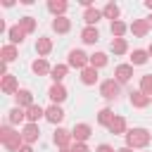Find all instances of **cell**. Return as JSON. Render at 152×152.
<instances>
[{
  "label": "cell",
  "mask_w": 152,
  "mask_h": 152,
  "mask_svg": "<svg viewBox=\"0 0 152 152\" xmlns=\"http://www.w3.org/2000/svg\"><path fill=\"white\" fill-rule=\"evenodd\" d=\"M150 138H152V133L147 128H131V131H126V147H131V150L147 147Z\"/></svg>",
  "instance_id": "6da1fadb"
},
{
  "label": "cell",
  "mask_w": 152,
  "mask_h": 152,
  "mask_svg": "<svg viewBox=\"0 0 152 152\" xmlns=\"http://www.w3.org/2000/svg\"><path fill=\"white\" fill-rule=\"evenodd\" d=\"M0 140H2V145H5L10 152H19V150L26 145L24 138H21V133L12 131L10 126H2V128H0Z\"/></svg>",
  "instance_id": "7a4b0ae2"
},
{
  "label": "cell",
  "mask_w": 152,
  "mask_h": 152,
  "mask_svg": "<svg viewBox=\"0 0 152 152\" xmlns=\"http://www.w3.org/2000/svg\"><path fill=\"white\" fill-rule=\"evenodd\" d=\"M66 64L69 66H74V69H86V66H90V55H86L83 50H71L69 52V59H66Z\"/></svg>",
  "instance_id": "3957f363"
},
{
  "label": "cell",
  "mask_w": 152,
  "mask_h": 152,
  "mask_svg": "<svg viewBox=\"0 0 152 152\" xmlns=\"http://www.w3.org/2000/svg\"><path fill=\"white\" fill-rule=\"evenodd\" d=\"M119 86H121L119 81L107 78V81H102V83H100V95H102L104 100H116V97H119V93H121V88H119Z\"/></svg>",
  "instance_id": "277c9868"
},
{
  "label": "cell",
  "mask_w": 152,
  "mask_h": 152,
  "mask_svg": "<svg viewBox=\"0 0 152 152\" xmlns=\"http://www.w3.org/2000/svg\"><path fill=\"white\" fill-rule=\"evenodd\" d=\"M90 135H93V128H90L88 124H76V126L71 128V138H74L76 142H86Z\"/></svg>",
  "instance_id": "5b68a950"
},
{
  "label": "cell",
  "mask_w": 152,
  "mask_h": 152,
  "mask_svg": "<svg viewBox=\"0 0 152 152\" xmlns=\"http://www.w3.org/2000/svg\"><path fill=\"white\" fill-rule=\"evenodd\" d=\"M48 97L52 100V104H59V102L66 100V88H64L62 83H52L50 90H48Z\"/></svg>",
  "instance_id": "8992f818"
},
{
  "label": "cell",
  "mask_w": 152,
  "mask_h": 152,
  "mask_svg": "<svg viewBox=\"0 0 152 152\" xmlns=\"http://www.w3.org/2000/svg\"><path fill=\"white\" fill-rule=\"evenodd\" d=\"M21 138H24L26 145L36 142V140L40 138V128H38V124H26V126L21 128Z\"/></svg>",
  "instance_id": "52a82bcc"
},
{
  "label": "cell",
  "mask_w": 152,
  "mask_h": 152,
  "mask_svg": "<svg viewBox=\"0 0 152 152\" xmlns=\"http://www.w3.org/2000/svg\"><path fill=\"white\" fill-rule=\"evenodd\" d=\"M131 76H133V64H119L114 69V81H119V83H128Z\"/></svg>",
  "instance_id": "ba28073f"
},
{
  "label": "cell",
  "mask_w": 152,
  "mask_h": 152,
  "mask_svg": "<svg viewBox=\"0 0 152 152\" xmlns=\"http://www.w3.org/2000/svg\"><path fill=\"white\" fill-rule=\"evenodd\" d=\"M0 88H2V93H5V95H17V93H19L17 76H12V74L2 76V83H0Z\"/></svg>",
  "instance_id": "9c48e42d"
},
{
  "label": "cell",
  "mask_w": 152,
  "mask_h": 152,
  "mask_svg": "<svg viewBox=\"0 0 152 152\" xmlns=\"http://www.w3.org/2000/svg\"><path fill=\"white\" fill-rule=\"evenodd\" d=\"M128 100H131V104H133V107H138V109H142V107L152 104V97H150V95H145L142 90H133Z\"/></svg>",
  "instance_id": "30bf717a"
},
{
  "label": "cell",
  "mask_w": 152,
  "mask_h": 152,
  "mask_svg": "<svg viewBox=\"0 0 152 152\" xmlns=\"http://www.w3.org/2000/svg\"><path fill=\"white\" fill-rule=\"evenodd\" d=\"M52 140H55V145L62 150V147H69V142H71V131H66V128H57L55 131V135H52Z\"/></svg>",
  "instance_id": "8fae6325"
},
{
  "label": "cell",
  "mask_w": 152,
  "mask_h": 152,
  "mask_svg": "<svg viewBox=\"0 0 152 152\" xmlns=\"http://www.w3.org/2000/svg\"><path fill=\"white\" fill-rule=\"evenodd\" d=\"M128 28H131V33H133V36H138V38H145V36L150 33V26H147V21H145V19H133V24H131Z\"/></svg>",
  "instance_id": "7c38bea8"
},
{
  "label": "cell",
  "mask_w": 152,
  "mask_h": 152,
  "mask_svg": "<svg viewBox=\"0 0 152 152\" xmlns=\"http://www.w3.org/2000/svg\"><path fill=\"white\" fill-rule=\"evenodd\" d=\"M50 50H52V40H50L48 36H40V38L36 40V52H38V57L45 59V55H50Z\"/></svg>",
  "instance_id": "4fadbf2b"
},
{
  "label": "cell",
  "mask_w": 152,
  "mask_h": 152,
  "mask_svg": "<svg viewBox=\"0 0 152 152\" xmlns=\"http://www.w3.org/2000/svg\"><path fill=\"white\" fill-rule=\"evenodd\" d=\"M43 116H45V109H43L40 104H31V107L26 109V121H28V124H38Z\"/></svg>",
  "instance_id": "5bb4252c"
},
{
  "label": "cell",
  "mask_w": 152,
  "mask_h": 152,
  "mask_svg": "<svg viewBox=\"0 0 152 152\" xmlns=\"http://www.w3.org/2000/svg\"><path fill=\"white\" fill-rule=\"evenodd\" d=\"M45 119H48L50 124H59V121L64 119V112H62V107H59V104H50V107L45 109Z\"/></svg>",
  "instance_id": "9a60e30c"
},
{
  "label": "cell",
  "mask_w": 152,
  "mask_h": 152,
  "mask_svg": "<svg viewBox=\"0 0 152 152\" xmlns=\"http://www.w3.org/2000/svg\"><path fill=\"white\" fill-rule=\"evenodd\" d=\"M81 40H83V43H88V45H93V43H97V40H100V31H97L95 26H86V28L81 31Z\"/></svg>",
  "instance_id": "2e32d148"
},
{
  "label": "cell",
  "mask_w": 152,
  "mask_h": 152,
  "mask_svg": "<svg viewBox=\"0 0 152 152\" xmlns=\"http://www.w3.org/2000/svg\"><path fill=\"white\" fill-rule=\"evenodd\" d=\"M69 28H71V19H66V17H55V19H52V31H57V33H69Z\"/></svg>",
  "instance_id": "e0dca14e"
},
{
  "label": "cell",
  "mask_w": 152,
  "mask_h": 152,
  "mask_svg": "<svg viewBox=\"0 0 152 152\" xmlns=\"http://www.w3.org/2000/svg\"><path fill=\"white\" fill-rule=\"evenodd\" d=\"M81 83H83V86H95V83H97V69L86 66V69L81 71Z\"/></svg>",
  "instance_id": "ac0fdd59"
},
{
  "label": "cell",
  "mask_w": 152,
  "mask_h": 152,
  "mask_svg": "<svg viewBox=\"0 0 152 152\" xmlns=\"http://www.w3.org/2000/svg\"><path fill=\"white\" fill-rule=\"evenodd\" d=\"M14 100H17V107H21V109H24V107L28 109V107L33 104V95H31V90H19V93L14 95Z\"/></svg>",
  "instance_id": "d6986e66"
},
{
  "label": "cell",
  "mask_w": 152,
  "mask_h": 152,
  "mask_svg": "<svg viewBox=\"0 0 152 152\" xmlns=\"http://www.w3.org/2000/svg\"><path fill=\"white\" fill-rule=\"evenodd\" d=\"M119 14H121V10H119L116 2H107V5L102 7V17L112 19V21H119Z\"/></svg>",
  "instance_id": "ffe728a7"
},
{
  "label": "cell",
  "mask_w": 152,
  "mask_h": 152,
  "mask_svg": "<svg viewBox=\"0 0 152 152\" xmlns=\"http://www.w3.org/2000/svg\"><path fill=\"white\" fill-rule=\"evenodd\" d=\"M100 17H102V10H97V7H90V10H86V12H83L86 26H95V24L100 21Z\"/></svg>",
  "instance_id": "44dd1931"
},
{
  "label": "cell",
  "mask_w": 152,
  "mask_h": 152,
  "mask_svg": "<svg viewBox=\"0 0 152 152\" xmlns=\"http://www.w3.org/2000/svg\"><path fill=\"white\" fill-rule=\"evenodd\" d=\"M31 69H33V74H38V76H45V74H50L52 71V66L48 64V59H43V57H38L33 64H31Z\"/></svg>",
  "instance_id": "7402d4cb"
},
{
  "label": "cell",
  "mask_w": 152,
  "mask_h": 152,
  "mask_svg": "<svg viewBox=\"0 0 152 152\" xmlns=\"http://www.w3.org/2000/svg\"><path fill=\"white\" fill-rule=\"evenodd\" d=\"M66 7H69V5H66L64 0H50V2H48V10H50L55 17H64Z\"/></svg>",
  "instance_id": "603a6c76"
},
{
  "label": "cell",
  "mask_w": 152,
  "mask_h": 152,
  "mask_svg": "<svg viewBox=\"0 0 152 152\" xmlns=\"http://www.w3.org/2000/svg\"><path fill=\"white\" fill-rule=\"evenodd\" d=\"M66 71H69V64H57V66H52L50 78H52L55 83H62V81H64V76H66Z\"/></svg>",
  "instance_id": "cb8c5ba5"
},
{
  "label": "cell",
  "mask_w": 152,
  "mask_h": 152,
  "mask_svg": "<svg viewBox=\"0 0 152 152\" xmlns=\"http://www.w3.org/2000/svg\"><path fill=\"white\" fill-rule=\"evenodd\" d=\"M107 128H109V133L121 135V133H126V119H124V116H114V121H112Z\"/></svg>",
  "instance_id": "d4e9b609"
},
{
  "label": "cell",
  "mask_w": 152,
  "mask_h": 152,
  "mask_svg": "<svg viewBox=\"0 0 152 152\" xmlns=\"http://www.w3.org/2000/svg\"><path fill=\"white\" fill-rule=\"evenodd\" d=\"M147 59H150V52H147V50H133V52H131V64H133V66H140V64H145Z\"/></svg>",
  "instance_id": "484cf974"
},
{
  "label": "cell",
  "mask_w": 152,
  "mask_h": 152,
  "mask_svg": "<svg viewBox=\"0 0 152 152\" xmlns=\"http://www.w3.org/2000/svg\"><path fill=\"white\" fill-rule=\"evenodd\" d=\"M24 119H26V109H21V107H12V109H10V116H7L10 124L17 126V124H21Z\"/></svg>",
  "instance_id": "4316f807"
},
{
  "label": "cell",
  "mask_w": 152,
  "mask_h": 152,
  "mask_svg": "<svg viewBox=\"0 0 152 152\" xmlns=\"http://www.w3.org/2000/svg\"><path fill=\"white\" fill-rule=\"evenodd\" d=\"M7 36H10V45H17V43H21V40H24V36H26V33H24V31H21V26L17 24V26H12V28L7 31Z\"/></svg>",
  "instance_id": "83f0119b"
},
{
  "label": "cell",
  "mask_w": 152,
  "mask_h": 152,
  "mask_svg": "<svg viewBox=\"0 0 152 152\" xmlns=\"http://www.w3.org/2000/svg\"><path fill=\"white\" fill-rule=\"evenodd\" d=\"M109 50H112L114 55H124V52L128 50V43H126V38H114V40L109 43Z\"/></svg>",
  "instance_id": "f1b7e54d"
},
{
  "label": "cell",
  "mask_w": 152,
  "mask_h": 152,
  "mask_svg": "<svg viewBox=\"0 0 152 152\" xmlns=\"http://www.w3.org/2000/svg\"><path fill=\"white\" fill-rule=\"evenodd\" d=\"M112 121H114V112H112L109 107H104V109L97 112V124H100V126H109Z\"/></svg>",
  "instance_id": "f546056e"
},
{
  "label": "cell",
  "mask_w": 152,
  "mask_h": 152,
  "mask_svg": "<svg viewBox=\"0 0 152 152\" xmlns=\"http://www.w3.org/2000/svg\"><path fill=\"white\" fill-rule=\"evenodd\" d=\"M19 26H21L24 33H33V31H36V19H33V17H21V19H19Z\"/></svg>",
  "instance_id": "4dcf8cb0"
},
{
  "label": "cell",
  "mask_w": 152,
  "mask_h": 152,
  "mask_svg": "<svg viewBox=\"0 0 152 152\" xmlns=\"http://www.w3.org/2000/svg\"><path fill=\"white\" fill-rule=\"evenodd\" d=\"M107 64V55L104 52H95V55H90V66L93 69H102Z\"/></svg>",
  "instance_id": "1f68e13d"
},
{
  "label": "cell",
  "mask_w": 152,
  "mask_h": 152,
  "mask_svg": "<svg viewBox=\"0 0 152 152\" xmlns=\"http://www.w3.org/2000/svg\"><path fill=\"white\" fill-rule=\"evenodd\" d=\"M2 62L7 64V62H12V59H17V48L14 45H2Z\"/></svg>",
  "instance_id": "d6a6232c"
},
{
  "label": "cell",
  "mask_w": 152,
  "mask_h": 152,
  "mask_svg": "<svg viewBox=\"0 0 152 152\" xmlns=\"http://www.w3.org/2000/svg\"><path fill=\"white\" fill-rule=\"evenodd\" d=\"M140 90H142L145 95H150V97H152V74L140 76Z\"/></svg>",
  "instance_id": "836d02e7"
},
{
  "label": "cell",
  "mask_w": 152,
  "mask_h": 152,
  "mask_svg": "<svg viewBox=\"0 0 152 152\" xmlns=\"http://www.w3.org/2000/svg\"><path fill=\"white\" fill-rule=\"evenodd\" d=\"M109 28H112V36H114V38H121V36L126 33V28H128V26H126L124 21H112V26H109Z\"/></svg>",
  "instance_id": "e575fe53"
},
{
  "label": "cell",
  "mask_w": 152,
  "mask_h": 152,
  "mask_svg": "<svg viewBox=\"0 0 152 152\" xmlns=\"http://www.w3.org/2000/svg\"><path fill=\"white\" fill-rule=\"evenodd\" d=\"M71 152H90V147H88L86 142H76V145L71 147Z\"/></svg>",
  "instance_id": "d590c367"
},
{
  "label": "cell",
  "mask_w": 152,
  "mask_h": 152,
  "mask_svg": "<svg viewBox=\"0 0 152 152\" xmlns=\"http://www.w3.org/2000/svg\"><path fill=\"white\" fill-rule=\"evenodd\" d=\"M95 152H116V150H114L112 145H107V142H102V145H97V147H95Z\"/></svg>",
  "instance_id": "8d00e7d4"
},
{
  "label": "cell",
  "mask_w": 152,
  "mask_h": 152,
  "mask_svg": "<svg viewBox=\"0 0 152 152\" xmlns=\"http://www.w3.org/2000/svg\"><path fill=\"white\" fill-rule=\"evenodd\" d=\"M19 152H33V147H31V145H24V147H21Z\"/></svg>",
  "instance_id": "74e56055"
},
{
  "label": "cell",
  "mask_w": 152,
  "mask_h": 152,
  "mask_svg": "<svg viewBox=\"0 0 152 152\" xmlns=\"http://www.w3.org/2000/svg\"><path fill=\"white\" fill-rule=\"evenodd\" d=\"M116 152H133V150H131V147H119Z\"/></svg>",
  "instance_id": "f35d334b"
},
{
  "label": "cell",
  "mask_w": 152,
  "mask_h": 152,
  "mask_svg": "<svg viewBox=\"0 0 152 152\" xmlns=\"http://www.w3.org/2000/svg\"><path fill=\"white\" fill-rule=\"evenodd\" d=\"M145 7H147V10H152V0H145Z\"/></svg>",
  "instance_id": "ab89813d"
},
{
  "label": "cell",
  "mask_w": 152,
  "mask_h": 152,
  "mask_svg": "<svg viewBox=\"0 0 152 152\" xmlns=\"http://www.w3.org/2000/svg\"><path fill=\"white\" fill-rule=\"evenodd\" d=\"M145 21H147V26H150V28H152V14H150V17H147V19H145Z\"/></svg>",
  "instance_id": "60d3db41"
},
{
  "label": "cell",
  "mask_w": 152,
  "mask_h": 152,
  "mask_svg": "<svg viewBox=\"0 0 152 152\" xmlns=\"http://www.w3.org/2000/svg\"><path fill=\"white\" fill-rule=\"evenodd\" d=\"M59 152H71V147H62V150H59Z\"/></svg>",
  "instance_id": "b9f144b4"
},
{
  "label": "cell",
  "mask_w": 152,
  "mask_h": 152,
  "mask_svg": "<svg viewBox=\"0 0 152 152\" xmlns=\"http://www.w3.org/2000/svg\"><path fill=\"white\" fill-rule=\"evenodd\" d=\"M147 52H150V57H152V45H150V48H147Z\"/></svg>",
  "instance_id": "7bdbcfd3"
}]
</instances>
